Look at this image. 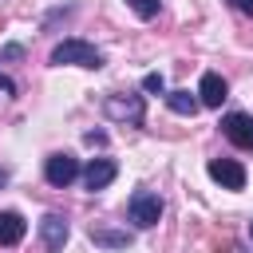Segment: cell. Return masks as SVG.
<instances>
[{
  "label": "cell",
  "mask_w": 253,
  "mask_h": 253,
  "mask_svg": "<svg viewBox=\"0 0 253 253\" xmlns=\"http://www.w3.org/2000/svg\"><path fill=\"white\" fill-rule=\"evenodd\" d=\"M51 63H55V67L71 63V67L99 71L107 59H103V51H99L95 43H87V40H63V43H55V47H51Z\"/></svg>",
  "instance_id": "6da1fadb"
},
{
  "label": "cell",
  "mask_w": 253,
  "mask_h": 253,
  "mask_svg": "<svg viewBox=\"0 0 253 253\" xmlns=\"http://www.w3.org/2000/svg\"><path fill=\"white\" fill-rule=\"evenodd\" d=\"M103 115H107L111 123H142L146 103H142V95H111V99L103 103Z\"/></svg>",
  "instance_id": "7a4b0ae2"
},
{
  "label": "cell",
  "mask_w": 253,
  "mask_h": 253,
  "mask_svg": "<svg viewBox=\"0 0 253 253\" xmlns=\"http://www.w3.org/2000/svg\"><path fill=\"white\" fill-rule=\"evenodd\" d=\"M79 174H83V170H79V158H71V154H51V158L43 162V178H47V186H55V190L71 186Z\"/></svg>",
  "instance_id": "3957f363"
},
{
  "label": "cell",
  "mask_w": 253,
  "mask_h": 253,
  "mask_svg": "<svg viewBox=\"0 0 253 253\" xmlns=\"http://www.w3.org/2000/svg\"><path fill=\"white\" fill-rule=\"evenodd\" d=\"M158 217H162V198L150 190H138L130 198V221L138 229H150V225H158Z\"/></svg>",
  "instance_id": "277c9868"
},
{
  "label": "cell",
  "mask_w": 253,
  "mask_h": 253,
  "mask_svg": "<svg viewBox=\"0 0 253 253\" xmlns=\"http://www.w3.org/2000/svg\"><path fill=\"white\" fill-rule=\"evenodd\" d=\"M221 130H225V138H229L233 146L253 150V115H245V111H229V115L221 119Z\"/></svg>",
  "instance_id": "5b68a950"
},
{
  "label": "cell",
  "mask_w": 253,
  "mask_h": 253,
  "mask_svg": "<svg viewBox=\"0 0 253 253\" xmlns=\"http://www.w3.org/2000/svg\"><path fill=\"white\" fill-rule=\"evenodd\" d=\"M210 178L217 182V186H225V190H245V166L241 162H233V158H210Z\"/></svg>",
  "instance_id": "8992f818"
},
{
  "label": "cell",
  "mask_w": 253,
  "mask_h": 253,
  "mask_svg": "<svg viewBox=\"0 0 253 253\" xmlns=\"http://www.w3.org/2000/svg\"><path fill=\"white\" fill-rule=\"evenodd\" d=\"M67 217L63 213H43V221H40V237H43V249L47 253H59L63 245H67Z\"/></svg>",
  "instance_id": "52a82bcc"
},
{
  "label": "cell",
  "mask_w": 253,
  "mask_h": 253,
  "mask_svg": "<svg viewBox=\"0 0 253 253\" xmlns=\"http://www.w3.org/2000/svg\"><path fill=\"white\" fill-rule=\"evenodd\" d=\"M115 174H119V166L111 162V158H91L87 166H83V186L95 194V190H107L111 182H115Z\"/></svg>",
  "instance_id": "ba28073f"
},
{
  "label": "cell",
  "mask_w": 253,
  "mask_h": 253,
  "mask_svg": "<svg viewBox=\"0 0 253 253\" xmlns=\"http://www.w3.org/2000/svg\"><path fill=\"white\" fill-rule=\"evenodd\" d=\"M198 95H202V107H221V103H225V95H229V83H225L217 71H206V75H202Z\"/></svg>",
  "instance_id": "9c48e42d"
},
{
  "label": "cell",
  "mask_w": 253,
  "mask_h": 253,
  "mask_svg": "<svg viewBox=\"0 0 253 253\" xmlns=\"http://www.w3.org/2000/svg\"><path fill=\"white\" fill-rule=\"evenodd\" d=\"M28 233V221L16 210H0V245H20Z\"/></svg>",
  "instance_id": "30bf717a"
},
{
  "label": "cell",
  "mask_w": 253,
  "mask_h": 253,
  "mask_svg": "<svg viewBox=\"0 0 253 253\" xmlns=\"http://www.w3.org/2000/svg\"><path fill=\"white\" fill-rule=\"evenodd\" d=\"M166 107H170L174 115H198L202 99H194L190 91H170V95H166Z\"/></svg>",
  "instance_id": "8fae6325"
},
{
  "label": "cell",
  "mask_w": 253,
  "mask_h": 253,
  "mask_svg": "<svg viewBox=\"0 0 253 253\" xmlns=\"http://www.w3.org/2000/svg\"><path fill=\"white\" fill-rule=\"evenodd\" d=\"M91 241L95 245H111V249H126L130 237L126 233H115V229H91Z\"/></svg>",
  "instance_id": "7c38bea8"
},
{
  "label": "cell",
  "mask_w": 253,
  "mask_h": 253,
  "mask_svg": "<svg viewBox=\"0 0 253 253\" xmlns=\"http://www.w3.org/2000/svg\"><path fill=\"white\" fill-rule=\"evenodd\" d=\"M126 4L134 8L138 20H154V16H158V0H126Z\"/></svg>",
  "instance_id": "4fadbf2b"
},
{
  "label": "cell",
  "mask_w": 253,
  "mask_h": 253,
  "mask_svg": "<svg viewBox=\"0 0 253 253\" xmlns=\"http://www.w3.org/2000/svg\"><path fill=\"white\" fill-rule=\"evenodd\" d=\"M142 91H150V95H162V91H166V79H162L158 71H150V75L142 79Z\"/></svg>",
  "instance_id": "5bb4252c"
},
{
  "label": "cell",
  "mask_w": 253,
  "mask_h": 253,
  "mask_svg": "<svg viewBox=\"0 0 253 253\" xmlns=\"http://www.w3.org/2000/svg\"><path fill=\"white\" fill-rule=\"evenodd\" d=\"M0 59H24V47H20V43H8V47L0 51Z\"/></svg>",
  "instance_id": "9a60e30c"
},
{
  "label": "cell",
  "mask_w": 253,
  "mask_h": 253,
  "mask_svg": "<svg viewBox=\"0 0 253 253\" xmlns=\"http://www.w3.org/2000/svg\"><path fill=\"white\" fill-rule=\"evenodd\" d=\"M83 138H87V142H91V146H103V142H107V134H103V130H87V134H83Z\"/></svg>",
  "instance_id": "2e32d148"
},
{
  "label": "cell",
  "mask_w": 253,
  "mask_h": 253,
  "mask_svg": "<svg viewBox=\"0 0 253 253\" xmlns=\"http://www.w3.org/2000/svg\"><path fill=\"white\" fill-rule=\"evenodd\" d=\"M229 4H233L241 16H253V0H229Z\"/></svg>",
  "instance_id": "e0dca14e"
},
{
  "label": "cell",
  "mask_w": 253,
  "mask_h": 253,
  "mask_svg": "<svg viewBox=\"0 0 253 253\" xmlns=\"http://www.w3.org/2000/svg\"><path fill=\"white\" fill-rule=\"evenodd\" d=\"M0 91H4V95H16V83H12L4 71H0Z\"/></svg>",
  "instance_id": "ac0fdd59"
},
{
  "label": "cell",
  "mask_w": 253,
  "mask_h": 253,
  "mask_svg": "<svg viewBox=\"0 0 253 253\" xmlns=\"http://www.w3.org/2000/svg\"><path fill=\"white\" fill-rule=\"evenodd\" d=\"M4 182H8V170H4V166H0V186H4Z\"/></svg>",
  "instance_id": "d6986e66"
},
{
  "label": "cell",
  "mask_w": 253,
  "mask_h": 253,
  "mask_svg": "<svg viewBox=\"0 0 253 253\" xmlns=\"http://www.w3.org/2000/svg\"><path fill=\"white\" fill-rule=\"evenodd\" d=\"M249 237H253V221H249Z\"/></svg>",
  "instance_id": "ffe728a7"
}]
</instances>
